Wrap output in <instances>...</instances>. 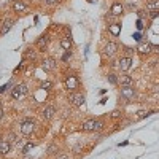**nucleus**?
I'll return each mask as SVG.
<instances>
[{"label": "nucleus", "mask_w": 159, "mask_h": 159, "mask_svg": "<svg viewBox=\"0 0 159 159\" xmlns=\"http://www.w3.org/2000/svg\"><path fill=\"white\" fill-rule=\"evenodd\" d=\"M35 127H37V124H35V121L34 119H30V118H27V119H22L21 121V124H19V130H21V134L22 135H32L34 132H35Z\"/></svg>", "instance_id": "obj_1"}, {"label": "nucleus", "mask_w": 159, "mask_h": 159, "mask_svg": "<svg viewBox=\"0 0 159 159\" xmlns=\"http://www.w3.org/2000/svg\"><path fill=\"white\" fill-rule=\"evenodd\" d=\"M42 69H43V72H46V73L56 72V70H57V61H56V57H52V56L43 57V59H42Z\"/></svg>", "instance_id": "obj_2"}, {"label": "nucleus", "mask_w": 159, "mask_h": 159, "mask_svg": "<svg viewBox=\"0 0 159 159\" xmlns=\"http://www.w3.org/2000/svg\"><path fill=\"white\" fill-rule=\"evenodd\" d=\"M69 102L72 105H75V107H81V105L86 102V97L83 92H80V91H72L70 94H69Z\"/></svg>", "instance_id": "obj_3"}, {"label": "nucleus", "mask_w": 159, "mask_h": 159, "mask_svg": "<svg viewBox=\"0 0 159 159\" xmlns=\"http://www.w3.org/2000/svg\"><path fill=\"white\" fill-rule=\"evenodd\" d=\"M64 86H65V89H69L70 92L72 91H76L80 88L78 76L76 75H67V76H65V80H64Z\"/></svg>", "instance_id": "obj_4"}, {"label": "nucleus", "mask_w": 159, "mask_h": 159, "mask_svg": "<svg viewBox=\"0 0 159 159\" xmlns=\"http://www.w3.org/2000/svg\"><path fill=\"white\" fill-rule=\"evenodd\" d=\"M118 51H119V45L116 42H108L102 49V56L103 57H113Z\"/></svg>", "instance_id": "obj_5"}, {"label": "nucleus", "mask_w": 159, "mask_h": 159, "mask_svg": "<svg viewBox=\"0 0 159 159\" xmlns=\"http://www.w3.org/2000/svg\"><path fill=\"white\" fill-rule=\"evenodd\" d=\"M132 64H134V59L129 57V56H123V57H119V61H118V69L126 73V72H129L132 69Z\"/></svg>", "instance_id": "obj_6"}, {"label": "nucleus", "mask_w": 159, "mask_h": 159, "mask_svg": "<svg viewBox=\"0 0 159 159\" xmlns=\"http://www.w3.org/2000/svg\"><path fill=\"white\" fill-rule=\"evenodd\" d=\"M119 94H121V97L126 99V100H134L137 97V91L134 89V86H124V88L119 89Z\"/></svg>", "instance_id": "obj_7"}, {"label": "nucleus", "mask_w": 159, "mask_h": 159, "mask_svg": "<svg viewBox=\"0 0 159 159\" xmlns=\"http://www.w3.org/2000/svg\"><path fill=\"white\" fill-rule=\"evenodd\" d=\"M49 42H51L49 34H42V35H40V37L35 40V45H37V48H38L40 51H46Z\"/></svg>", "instance_id": "obj_8"}, {"label": "nucleus", "mask_w": 159, "mask_h": 159, "mask_svg": "<svg viewBox=\"0 0 159 159\" xmlns=\"http://www.w3.org/2000/svg\"><path fill=\"white\" fill-rule=\"evenodd\" d=\"M13 24H15V18H5L3 22H2V27H0V37L7 35V34L11 30Z\"/></svg>", "instance_id": "obj_9"}, {"label": "nucleus", "mask_w": 159, "mask_h": 159, "mask_svg": "<svg viewBox=\"0 0 159 159\" xmlns=\"http://www.w3.org/2000/svg\"><path fill=\"white\" fill-rule=\"evenodd\" d=\"M135 51L140 52V54H143V56H148V54H151V52H153L151 43H148V42H140L139 46L135 48Z\"/></svg>", "instance_id": "obj_10"}, {"label": "nucleus", "mask_w": 159, "mask_h": 159, "mask_svg": "<svg viewBox=\"0 0 159 159\" xmlns=\"http://www.w3.org/2000/svg\"><path fill=\"white\" fill-rule=\"evenodd\" d=\"M56 115V107L54 105H46V107L42 110V118L45 121H49V119Z\"/></svg>", "instance_id": "obj_11"}, {"label": "nucleus", "mask_w": 159, "mask_h": 159, "mask_svg": "<svg viewBox=\"0 0 159 159\" xmlns=\"http://www.w3.org/2000/svg\"><path fill=\"white\" fill-rule=\"evenodd\" d=\"M110 13L115 15V16H121L124 13V5L121 2H118V0H115V2L111 3V7H110Z\"/></svg>", "instance_id": "obj_12"}, {"label": "nucleus", "mask_w": 159, "mask_h": 159, "mask_svg": "<svg viewBox=\"0 0 159 159\" xmlns=\"http://www.w3.org/2000/svg\"><path fill=\"white\" fill-rule=\"evenodd\" d=\"M27 3L24 2V0H15V2L11 3V10L15 13H24L25 10H27Z\"/></svg>", "instance_id": "obj_13"}, {"label": "nucleus", "mask_w": 159, "mask_h": 159, "mask_svg": "<svg viewBox=\"0 0 159 159\" xmlns=\"http://www.w3.org/2000/svg\"><path fill=\"white\" fill-rule=\"evenodd\" d=\"M108 34H110L113 38H118L119 35H121V22L108 24Z\"/></svg>", "instance_id": "obj_14"}, {"label": "nucleus", "mask_w": 159, "mask_h": 159, "mask_svg": "<svg viewBox=\"0 0 159 159\" xmlns=\"http://www.w3.org/2000/svg\"><path fill=\"white\" fill-rule=\"evenodd\" d=\"M96 121H97L96 118L86 119V121L81 124V129H83L84 132H96Z\"/></svg>", "instance_id": "obj_15"}, {"label": "nucleus", "mask_w": 159, "mask_h": 159, "mask_svg": "<svg viewBox=\"0 0 159 159\" xmlns=\"http://www.w3.org/2000/svg\"><path fill=\"white\" fill-rule=\"evenodd\" d=\"M59 46H61L64 51H70L72 46H73L72 38H70V37H62V38L59 40Z\"/></svg>", "instance_id": "obj_16"}, {"label": "nucleus", "mask_w": 159, "mask_h": 159, "mask_svg": "<svg viewBox=\"0 0 159 159\" xmlns=\"http://www.w3.org/2000/svg\"><path fill=\"white\" fill-rule=\"evenodd\" d=\"M118 84L121 88H124V86H134V78H132L130 75H121V76H119Z\"/></svg>", "instance_id": "obj_17"}, {"label": "nucleus", "mask_w": 159, "mask_h": 159, "mask_svg": "<svg viewBox=\"0 0 159 159\" xmlns=\"http://www.w3.org/2000/svg\"><path fill=\"white\" fill-rule=\"evenodd\" d=\"M11 145H13V143H10V142H8L7 139L0 142V154H2V156L8 154V153L11 151Z\"/></svg>", "instance_id": "obj_18"}, {"label": "nucleus", "mask_w": 159, "mask_h": 159, "mask_svg": "<svg viewBox=\"0 0 159 159\" xmlns=\"http://www.w3.org/2000/svg\"><path fill=\"white\" fill-rule=\"evenodd\" d=\"M21 97H22V92H21L19 86H18V84L13 86V89H11V99H13V100H18V99H21Z\"/></svg>", "instance_id": "obj_19"}, {"label": "nucleus", "mask_w": 159, "mask_h": 159, "mask_svg": "<svg viewBox=\"0 0 159 159\" xmlns=\"http://www.w3.org/2000/svg\"><path fill=\"white\" fill-rule=\"evenodd\" d=\"M147 10L148 11H159V0H150L147 3Z\"/></svg>", "instance_id": "obj_20"}, {"label": "nucleus", "mask_w": 159, "mask_h": 159, "mask_svg": "<svg viewBox=\"0 0 159 159\" xmlns=\"http://www.w3.org/2000/svg\"><path fill=\"white\" fill-rule=\"evenodd\" d=\"M107 80H108V83H110V84L116 86L118 81H119V76H118L116 73H108V75H107Z\"/></svg>", "instance_id": "obj_21"}, {"label": "nucleus", "mask_w": 159, "mask_h": 159, "mask_svg": "<svg viewBox=\"0 0 159 159\" xmlns=\"http://www.w3.org/2000/svg\"><path fill=\"white\" fill-rule=\"evenodd\" d=\"M110 118H111V119H121V118H123V110L115 108V110L110 113Z\"/></svg>", "instance_id": "obj_22"}, {"label": "nucleus", "mask_w": 159, "mask_h": 159, "mask_svg": "<svg viewBox=\"0 0 159 159\" xmlns=\"http://www.w3.org/2000/svg\"><path fill=\"white\" fill-rule=\"evenodd\" d=\"M52 86H54V83H52V81H49V80H46V81H43V83H42V89H45V91H49V89H52Z\"/></svg>", "instance_id": "obj_23"}, {"label": "nucleus", "mask_w": 159, "mask_h": 159, "mask_svg": "<svg viewBox=\"0 0 159 159\" xmlns=\"http://www.w3.org/2000/svg\"><path fill=\"white\" fill-rule=\"evenodd\" d=\"M151 113L150 111H145V110H140V111H137V119H143V118H147V116H150Z\"/></svg>", "instance_id": "obj_24"}, {"label": "nucleus", "mask_w": 159, "mask_h": 159, "mask_svg": "<svg viewBox=\"0 0 159 159\" xmlns=\"http://www.w3.org/2000/svg\"><path fill=\"white\" fill-rule=\"evenodd\" d=\"M18 86H19V89H21V92H22V96H25V94L29 92V88H27V84H25V83H19Z\"/></svg>", "instance_id": "obj_25"}, {"label": "nucleus", "mask_w": 159, "mask_h": 159, "mask_svg": "<svg viewBox=\"0 0 159 159\" xmlns=\"http://www.w3.org/2000/svg\"><path fill=\"white\" fill-rule=\"evenodd\" d=\"M34 147H35V145H34V143H30V142H29V143H27V145H25V147H24V148H22V154H27V153H29V150H32V148H34Z\"/></svg>", "instance_id": "obj_26"}, {"label": "nucleus", "mask_w": 159, "mask_h": 159, "mask_svg": "<svg viewBox=\"0 0 159 159\" xmlns=\"http://www.w3.org/2000/svg\"><path fill=\"white\" fill-rule=\"evenodd\" d=\"M10 88H11V81H10V83H7V84H3V86H0V94H3V92H7Z\"/></svg>", "instance_id": "obj_27"}, {"label": "nucleus", "mask_w": 159, "mask_h": 159, "mask_svg": "<svg viewBox=\"0 0 159 159\" xmlns=\"http://www.w3.org/2000/svg\"><path fill=\"white\" fill-rule=\"evenodd\" d=\"M72 57V51H65V54L62 56V62H67Z\"/></svg>", "instance_id": "obj_28"}, {"label": "nucleus", "mask_w": 159, "mask_h": 159, "mask_svg": "<svg viewBox=\"0 0 159 159\" xmlns=\"http://www.w3.org/2000/svg\"><path fill=\"white\" fill-rule=\"evenodd\" d=\"M7 140H8L10 143H15V142H16V135H15V134H8V135H7Z\"/></svg>", "instance_id": "obj_29"}, {"label": "nucleus", "mask_w": 159, "mask_h": 159, "mask_svg": "<svg viewBox=\"0 0 159 159\" xmlns=\"http://www.w3.org/2000/svg\"><path fill=\"white\" fill-rule=\"evenodd\" d=\"M57 150V147H56V145H51V147L48 148V154H54V151Z\"/></svg>", "instance_id": "obj_30"}, {"label": "nucleus", "mask_w": 159, "mask_h": 159, "mask_svg": "<svg viewBox=\"0 0 159 159\" xmlns=\"http://www.w3.org/2000/svg\"><path fill=\"white\" fill-rule=\"evenodd\" d=\"M103 127V123L100 121V119H97V121H96V130H100Z\"/></svg>", "instance_id": "obj_31"}, {"label": "nucleus", "mask_w": 159, "mask_h": 159, "mask_svg": "<svg viewBox=\"0 0 159 159\" xmlns=\"http://www.w3.org/2000/svg\"><path fill=\"white\" fill-rule=\"evenodd\" d=\"M137 29H139V30H143V21H142L140 18H139V21H137Z\"/></svg>", "instance_id": "obj_32"}, {"label": "nucleus", "mask_w": 159, "mask_h": 159, "mask_svg": "<svg viewBox=\"0 0 159 159\" xmlns=\"http://www.w3.org/2000/svg\"><path fill=\"white\" fill-rule=\"evenodd\" d=\"M132 54H134V49H132V48H126V56L132 57Z\"/></svg>", "instance_id": "obj_33"}, {"label": "nucleus", "mask_w": 159, "mask_h": 159, "mask_svg": "<svg viewBox=\"0 0 159 159\" xmlns=\"http://www.w3.org/2000/svg\"><path fill=\"white\" fill-rule=\"evenodd\" d=\"M46 5H54V3H59V0H43Z\"/></svg>", "instance_id": "obj_34"}, {"label": "nucleus", "mask_w": 159, "mask_h": 159, "mask_svg": "<svg viewBox=\"0 0 159 159\" xmlns=\"http://www.w3.org/2000/svg\"><path fill=\"white\" fill-rule=\"evenodd\" d=\"M24 67H25V61H22V62H21V65H18V67H16V70H15V72H19V70H22Z\"/></svg>", "instance_id": "obj_35"}, {"label": "nucleus", "mask_w": 159, "mask_h": 159, "mask_svg": "<svg viewBox=\"0 0 159 159\" xmlns=\"http://www.w3.org/2000/svg\"><path fill=\"white\" fill-rule=\"evenodd\" d=\"M132 37H134V38L137 40V42H142V35H140V32H137V34H134V35H132Z\"/></svg>", "instance_id": "obj_36"}, {"label": "nucleus", "mask_w": 159, "mask_h": 159, "mask_svg": "<svg viewBox=\"0 0 159 159\" xmlns=\"http://www.w3.org/2000/svg\"><path fill=\"white\" fill-rule=\"evenodd\" d=\"M56 159H70V157H69V154H65V153H62V154H59V156H57Z\"/></svg>", "instance_id": "obj_37"}, {"label": "nucleus", "mask_w": 159, "mask_h": 159, "mask_svg": "<svg viewBox=\"0 0 159 159\" xmlns=\"http://www.w3.org/2000/svg\"><path fill=\"white\" fill-rule=\"evenodd\" d=\"M115 18H118V16H115V15H111V13H110V16L107 15V18H105V19H107V21H110V22H111V21H115Z\"/></svg>", "instance_id": "obj_38"}, {"label": "nucleus", "mask_w": 159, "mask_h": 159, "mask_svg": "<svg viewBox=\"0 0 159 159\" xmlns=\"http://www.w3.org/2000/svg\"><path fill=\"white\" fill-rule=\"evenodd\" d=\"M157 16H159V11H151V15H150L151 19H154V18H157Z\"/></svg>", "instance_id": "obj_39"}, {"label": "nucleus", "mask_w": 159, "mask_h": 159, "mask_svg": "<svg viewBox=\"0 0 159 159\" xmlns=\"http://www.w3.org/2000/svg\"><path fill=\"white\" fill-rule=\"evenodd\" d=\"M151 49H153V52H157V54H159V46H156V45H151Z\"/></svg>", "instance_id": "obj_40"}, {"label": "nucleus", "mask_w": 159, "mask_h": 159, "mask_svg": "<svg viewBox=\"0 0 159 159\" xmlns=\"http://www.w3.org/2000/svg\"><path fill=\"white\" fill-rule=\"evenodd\" d=\"M3 115H5V111H3V108H2V107H0V119L3 118Z\"/></svg>", "instance_id": "obj_41"}, {"label": "nucleus", "mask_w": 159, "mask_h": 159, "mask_svg": "<svg viewBox=\"0 0 159 159\" xmlns=\"http://www.w3.org/2000/svg\"><path fill=\"white\" fill-rule=\"evenodd\" d=\"M89 2H91V3H96V2H97V0H89Z\"/></svg>", "instance_id": "obj_42"}]
</instances>
